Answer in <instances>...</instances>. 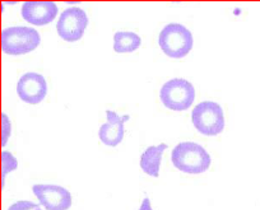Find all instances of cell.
I'll list each match as a JSON object with an SVG mask.
<instances>
[{"label":"cell","mask_w":260,"mask_h":210,"mask_svg":"<svg viewBox=\"0 0 260 210\" xmlns=\"http://www.w3.org/2000/svg\"><path fill=\"white\" fill-rule=\"evenodd\" d=\"M8 210H42L41 205L36 202L28 201V200H19V201L13 202Z\"/></svg>","instance_id":"obj_15"},{"label":"cell","mask_w":260,"mask_h":210,"mask_svg":"<svg viewBox=\"0 0 260 210\" xmlns=\"http://www.w3.org/2000/svg\"><path fill=\"white\" fill-rule=\"evenodd\" d=\"M138 210H153L152 209V204H151V200H149V197H144Z\"/></svg>","instance_id":"obj_16"},{"label":"cell","mask_w":260,"mask_h":210,"mask_svg":"<svg viewBox=\"0 0 260 210\" xmlns=\"http://www.w3.org/2000/svg\"><path fill=\"white\" fill-rule=\"evenodd\" d=\"M158 45L169 57L181 59L191 51L194 39L191 31L184 24L169 23L159 32Z\"/></svg>","instance_id":"obj_2"},{"label":"cell","mask_w":260,"mask_h":210,"mask_svg":"<svg viewBox=\"0 0 260 210\" xmlns=\"http://www.w3.org/2000/svg\"><path fill=\"white\" fill-rule=\"evenodd\" d=\"M159 99L171 111H186L194 103L195 88L187 79L172 78L161 87Z\"/></svg>","instance_id":"obj_5"},{"label":"cell","mask_w":260,"mask_h":210,"mask_svg":"<svg viewBox=\"0 0 260 210\" xmlns=\"http://www.w3.org/2000/svg\"><path fill=\"white\" fill-rule=\"evenodd\" d=\"M12 134V124L6 112L2 114V147H6Z\"/></svg>","instance_id":"obj_14"},{"label":"cell","mask_w":260,"mask_h":210,"mask_svg":"<svg viewBox=\"0 0 260 210\" xmlns=\"http://www.w3.org/2000/svg\"><path fill=\"white\" fill-rule=\"evenodd\" d=\"M106 122L101 125L99 130V137L101 143L107 147H117L124 139L125 122L129 121V115L120 116L112 110H106Z\"/></svg>","instance_id":"obj_9"},{"label":"cell","mask_w":260,"mask_h":210,"mask_svg":"<svg viewBox=\"0 0 260 210\" xmlns=\"http://www.w3.org/2000/svg\"><path fill=\"white\" fill-rule=\"evenodd\" d=\"M41 36L34 27L14 26L2 31V50L7 55H24L39 47Z\"/></svg>","instance_id":"obj_3"},{"label":"cell","mask_w":260,"mask_h":210,"mask_svg":"<svg viewBox=\"0 0 260 210\" xmlns=\"http://www.w3.org/2000/svg\"><path fill=\"white\" fill-rule=\"evenodd\" d=\"M88 26L87 13L79 7H71L61 12L56 23V32L67 42H76L83 37Z\"/></svg>","instance_id":"obj_6"},{"label":"cell","mask_w":260,"mask_h":210,"mask_svg":"<svg viewBox=\"0 0 260 210\" xmlns=\"http://www.w3.org/2000/svg\"><path fill=\"white\" fill-rule=\"evenodd\" d=\"M40 205L46 210H68L72 206V194L59 185L36 184L32 186Z\"/></svg>","instance_id":"obj_7"},{"label":"cell","mask_w":260,"mask_h":210,"mask_svg":"<svg viewBox=\"0 0 260 210\" xmlns=\"http://www.w3.org/2000/svg\"><path fill=\"white\" fill-rule=\"evenodd\" d=\"M191 122L201 134L216 136L224 129L223 109L214 101H203L191 111Z\"/></svg>","instance_id":"obj_4"},{"label":"cell","mask_w":260,"mask_h":210,"mask_svg":"<svg viewBox=\"0 0 260 210\" xmlns=\"http://www.w3.org/2000/svg\"><path fill=\"white\" fill-rule=\"evenodd\" d=\"M142 45V39L138 33L130 31H119L114 34V51L117 54L134 52Z\"/></svg>","instance_id":"obj_12"},{"label":"cell","mask_w":260,"mask_h":210,"mask_svg":"<svg viewBox=\"0 0 260 210\" xmlns=\"http://www.w3.org/2000/svg\"><path fill=\"white\" fill-rule=\"evenodd\" d=\"M17 167H18V161L16 157L8 151L2 152V189H4L6 185V177L12 171H16Z\"/></svg>","instance_id":"obj_13"},{"label":"cell","mask_w":260,"mask_h":210,"mask_svg":"<svg viewBox=\"0 0 260 210\" xmlns=\"http://www.w3.org/2000/svg\"><path fill=\"white\" fill-rule=\"evenodd\" d=\"M17 94L26 103H40L47 94L46 79L44 76L35 72L23 74L17 83Z\"/></svg>","instance_id":"obj_8"},{"label":"cell","mask_w":260,"mask_h":210,"mask_svg":"<svg viewBox=\"0 0 260 210\" xmlns=\"http://www.w3.org/2000/svg\"><path fill=\"white\" fill-rule=\"evenodd\" d=\"M169 148L166 143H161L158 146H151L142 153L139 166L142 171L148 176L159 177V169H161L162 158H164L165 151Z\"/></svg>","instance_id":"obj_11"},{"label":"cell","mask_w":260,"mask_h":210,"mask_svg":"<svg viewBox=\"0 0 260 210\" xmlns=\"http://www.w3.org/2000/svg\"><path fill=\"white\" fill-rule=\"evenodd\" d=\"M171 161L175 168L189 174L204 173L212 163L211 154L207 149L194 142H182L175 146Z\"/></svg>","instance_id":"obj_1"},{"label":"cell","mask_w":260,"mask_h":210,"mask_svg":"<svg viewBox=\"0 0 260 210\" xmlns=\"http://www.w3.org/2000/svg\"><path fill=\"white\" fill-rule=\"evenodd\" d=\"M57 12L59 9L54 2H24L21 9L24 21L34 26L51 23L56 18Z\"/></svg>","instance_id":"obj_10"}]
</instances>
